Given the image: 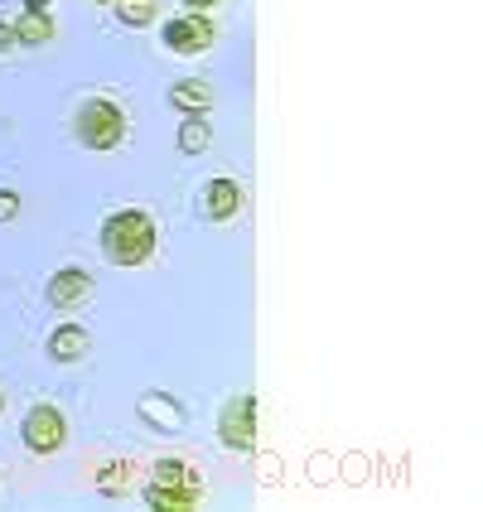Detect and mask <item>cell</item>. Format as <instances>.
I'll list each match as a JSON object with an SVG mask.
<instances>
[{"instance_id": "obj_1", "label": "cell", "mask_w": 483, "mask_h": 512, "mask_svg": "<svg viewBox=\"0 0 483 512\" xmlns=\"http://www.w3.org/2000/svg\"><path fill=\"white\" fill-rule=\"evenodd\" d=\"M102 252L112 256L116 266H141L155 252V223L141 208H121L102 223Z\"/></svg>"}, {"instance_id": "obj_2", "label": "cell", "mask_w": 483, "mask_h": 512, "mask_svg": "<svg viewBox=\"0 0 483 512\" xmlns=\"http://www.w3.org/2000/svg\"><path fill=\"white\" fill-rule=\"evenodd\" d=\"M73 131H78V141H83L87 150H116V145H121V136H126V116H121V107H116V102H107V97H92V102H83V107H78V116H73Z\"/></svg>"}, {"instance_id": "obj_3", "label": "cell", "mask_w": 483, "mask_h": 512, "mask_svg": "<svg viewBox=\"0 0 483 512\" xmlns=\"http://www.w3.org/2000/svg\"><path fill=\"white\" fill-rule=\"evenodd\" d=\"M218 435H223V445L228 450H252L256 445V397L252 392H242V397H232L223 406V416H218Z\"/></svg>"}, {"instance_id": "obj_4", "label": "cell", "mask_w": 483, "mask_h": 512, "mask_svg": "<svg viewBox=\"0 0 483 512\" xmlns=\"http://www.w3.org/2000/svg\"><path fill=\"white\" fill-rule=\"evenodd\" d=\"M25 445L34 455H58L68 445V421L58 406H34L25 416Z\"/></svg>"}, {"instance_id": "obj_5", "label": "cell", "mask_w": 483, "mask_h": 512, "mask_svg": "<svg viewBox=\"0 0 483 512\" xmlns=\"http://www.w3.org/2000/svg\"><path fill=\"white\" fill-rule=\"evenodd\" d=\"M160 39H165V49H170V54L194 58V54H203V49H213V25L203 20V10H194V15L170 20V25L160 29Z\"/></svg>"}, {"instance_id": "obj_6", "label": "cell", "mask_w": 483, "mask_h": 512, "mask_svg": "<svg viewBox=\"0 0 483 512\" xmlns=\"http://www.w3.org/2000/svg\"><path fill=\"white\" fill-rule=\"evenodd\" d=\"M87 295H92V276H87V271H78V266L58 271L54 281H49V300H54L58 310H73V305H83Z\"/></svg>"}, {"instance_id": "obj_7", "label": "cell", "mask_w": 483, "mask_h": 512, "mask_svg": "<svg viewBox=\"0 0 483 512\" xmlns=\"http://www.w3.org/2000/svg\"><path fill=\"white\" fill-rule=\"evenodd\" d=\"M237 203H242V189L232 184V179H213L208 189H203V213L213 218V223H223L237 213Z\"/></svg>"}, {"instance_id": "obj_8", "label": "cell", "mask_w": 483, "mask_h": 512, "mask_svg": "<svg viewBox=\"0 0 483 512\" xmlns=\"http://www.w3.org/2000/svg\"><path fill=\"white\" fill-rule=\"evenodd\" d=\"M87 348H92L87 329L63 324V329H54V339H49V358H54V363H78V358H87Z\"/></svg>"}, {"instance_id": "obj_9", "label": "cell", "mask_w": 483, "mask_h": 512, "mask_svg": "<svg viewBox=\"0 0 483 512\" xmlns=\"http://www.w3.org/2000/svg\"><path fill=\"white\" fill-rule=\"evenodd\" d=\"M145 503L160 512H194L199 508V488H170V484H150L145 488Z\"/></svg>"}, {"instance_id": "obj_10", "label": "cell", "mask_w": 483, "mask_h": 512, "mask_svg": "<svg viewBox=\"0 0 483 512\" xmlns=\"http://www.w3.org/2000/svg\"><path fill=\"white\" fill-rule=\"evenodd\" d=\"M141 416H145V421H155L160 430H179V426H184V406L165 401L160 392H145V397H141Z\"/></svg>"}, {"instance_id": "obj_11", "label": "cell", "mask_w": 483, "mask_h": 512, "mask_svg": "<svg viewBox=\"0 0 483 512\" xmlns=\"http://www.w3.org/2000/svg\"><path fill=\"white\" fill-rule=\"evenodd\" d=\"M10 29H15V44H49V39H54V20H49V10H44V15H39V10H25Z\"/></svg>"}, {"instance_id": "obj_12", "label": "cell", "mask_w": 483, "mask_h": 512, "mask_svg": "<svg viewBox=\"0 0 483 512\" xmlns=\"http://www.w3.org/2000/svg\"><path fill=\"white\" fill-rule=\"evenodd\" d=\"M170 102H174V107H184V112H208V107H213V83H203V78L174 83Z\"/></svg>"}, {"instance_id": "obj_13", "label": "cell", "mask_w": 483, "mask_h": 512, "mask_svg": "<svg viewBox=\"0 0 483 512\" xmlns=\"http://www.w3.org/2000/svg\"><path fill=\"white\" fill-rule=\"evenodd\" d=\"M150 484H170V488H199V474L184 464V459H160L155 464V479Z\"/></svg>"}, {"instance_id": "obj_14", "label": "cell", "mask_w": 483, "mask_h": 512, "mask_svg": "<svg viewBox=\"0 0 483 512\" xmlns=\"http://www.w3.org/2000/svg\"><path fill=\"white\" fill-rule=\"evenodd\" d=\"M97 488H102V493H131V488H136V469L116 459V464H107V469L97 474Z\"/></svg>"}, {"instance_id": "obj_15", "label": "cell", "mask_w": 483, "mask_h": 512, "mask_svg": "<svg viewBox=\"0 0 483 512\" xmlns=\"http://www.w3.org/2000/svg\"><path fill=\"white\" fill-rule=\"evenodd\" d=\"M208 141H213V126L203 121V112H194L189 121H184V131H179V145H184V150L194 155V150H203Z\"/></svg>"}, {"instance_id": "obj_16", "label": "cell", "mask_w": 483, "mask_h": 512, "mask_svg": "<svg viewBox=\"0 0 483 512\" xmlns=\"http://www.w3.org/2000/svg\"><path fill=\"white\" fill-rule=\"evenodd\" d=\"M116 15H121V25H150V20H155V0H121V10H116Z\"/></svg>"}, {"instance_id": "obj_17", "label": "cell", "mask_w": 483, "mask_h": 512, "mask_svg": "<svg viewBox=\"0 0 483 512\" xmlns=\"http://www.w3.org/2000/svg\"><path fill=\"white\" fill-rule=\"evenodd\" d=\"M20 213V194H10V189H0V223H10Z\"/></svg>"}, {"instance_id": "obj_18", "label": "cell", "mask_w": 483, "mask_h": 512, "mask_svg": "<svg viewBox=\"0 0 483 512\" xmlns=\"http://www.w3.org/2000/svg\"><path fill=\"white\" fill-rule=\"evenodd\" d=\"M5 49H15V29L0 20V54H5Z\"/></svg>"}, {"instance_id": "obj_19", "label": "cell", "mask_w": 483, "mask_h": 512, "mask_svg": "<svg viewBox=\"0 0 483 512\" xmlns=\"http://www.w3.org/2000/svg\"><path fill=\"white\" fill-rule=\"evenodd\" d=\"M25 10H39V15H44V10H49V0H25Z\"/></svg>"}, {"instance_id": "obj_20", "label": "cell", "mask_w": 483, "mask_h": 512, "mask_svg": "<svg viewBox=\"0 0 483 512\" xmlns=\"http://www.w3.org/2000/svg\"><path fill=\"white\" fill-rule=\"evenodd\" d=\"M184 5H194V10H208V5H218V0H184Z\"/></svg>"}, {"instance_id": "obj_21", "label": "cell", "mask_w": 483, "mask_h": 512, "mask_svg": "<svg viewBox=\"0 0 483 512\" xmlns=\"http://www.w3.org/2000/svg\"><path fill=\"white\" fill-rule=\"evenodd\" d=\"M97 5H107V0H97Z\"/></svg>"}]
</instances>
